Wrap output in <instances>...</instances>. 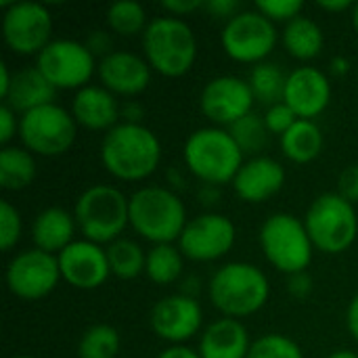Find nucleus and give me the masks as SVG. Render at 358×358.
Listing matches in <instances>:
<instances>
[{"instance_id": "47", "label": "nucleus", "mask_w": 358, "mask_h": 358, "mask_svg": "<svg viewBox=\"0 0 358 358\" xmlns=\"http://www.w3.org/2000/svg\"><path fill=\"white\" fill-rule=\"evenodd\" d=\"M317 6L327 13H344V10L355 8V4L350 0H321V2H317Z\"/></svg>"}, {"instance_id": "24", "label": "nucleus", "mask_w": 358, "mask_h": 358, "mask_svg": "<svg viewBox=\"0 0 358 358\" xmlns=\"http://www.w3.org/2000/svg\"><path fill=\"white\" fill-rule=\"evenodd\" d=\"M55 88L50 82L40 73L38 67H25L13 73L10 88L6 96L2 99L4 105H8L15 113H27L31 109H38L42 105H50L55 99Z\"/></svg>"}, {"instance_id": "16", "label": "nucleus", "mask_w": 358, "mask_h": 358, "mask_svg": "<svg viewBox=\"0 0 358 358\" xmlns=\"http://www.w3.org/2000/svg\"><path fill=\"white\" fill-rule=\"evenodd\" d=\"M153 334L170 342L172 346H182L187 340L199 334L203 323V310L199 302L189 294H174L162 298L149 317Z\"/></svg>"}, {"instance_id": "13", "label": "nucleus", "mask_w": 358, "mask_h": 358, "mask_svg": "<svg viewBox=\"0 0 358 358\" xmlns=\"http://www.w3.org/2000/svg\"><path fill=\"white\" fill-rule=\"evenodd\" d=\"M59 281L61 271L57 256L36 248L19 252L6 266V287L19 300H42L55 292Z\"/></svg>"}, {"instance_id": "40", "label": "nucleus", "mask_w": 358, "mask_h": 358, "mask_svg": "<svg viewBox=\"0 0 358 358\" xmlns=\"http://www.w3.org/2000/svg\"><path fill=\"white\" fill-rule=\"evenodd\" d=\"M203 6H206V2H201V0H164L162 2V8L168 13V17H176V19L191 15Z\"/></svg>"}, {"instance_id": "22", "label": "nucleus", "mask_w": 358, "mask_h": 358, "mask_svg": "<svg viewBox=\"0 0 358 358\" xmlns=\"http://www.w3.org/2000/svg\"><path fill=\"white\" fill-rule=\"evenodd\" d=\"M252 348L248 329L237 319H218L208 325L199 340L201 358H248Z\"/></svg>"}, {"instance_id": "29", "label": "nucleus", "mask_w": 358, "mask_h": 358, "mask_svg": "<svg viewBox=\"0 0 358 358\" xmlns=\"http://www.w3.org/2000/svg\"><path fill=\"white\" fill-rule=\"evenodd\" d=\"M107 260H109V268L113 277L130 281L145 273L147 254L136 241L120 237L117 241L107 245Z\"/></svg>"}, {"instance_id": "35", "label": "nucleus", "mask_w": 358, "mask_h": 358, "mask_svg": "<svg viewBox=\"0 0 358 358\" xmlns=\"http://www.w3.org/2000/svg\"><path fill=\"white\" fill-rule=\"evenodd\" d=\"M21 214L10 201H0V248L2 252H10L21 239Z\"/></svg>"}, {"instance_id": "36", "label": "nucleus", "mask_w": 358, "mask_h": 358, "mask_svg": "<svg viewBox=\"0 0 358 358\" xmlns=\"http://www.w3.org/2000/svg\"><path fill=\"white\" fill-rule=\"evenodd\" d=\"M256 10H260L266 19H271L273 23H289L296 17L302 15L304 10V2L302 0H260L254 6Z\"/></svg>"}, {"instance_id": "11", "label": "nucleus", "mask_w": 358, "mask_h": 358, "mask_svg": "<svg viewBox=\"0 0 358 358\" xmlns=\"http://www.w3.org/2000/svg\"><path fill=\"white\" fill-rule=\"evenodd\" d=\"M222 48L237 63H264L277 46V27L260 10H241L227 21L220 34Z\"/></svg>"}, {"instance_id": "51", "label": "nucleus", "mask_w": 358, "mask_h": 358, "mask_svg": "<svg viewBox=\"0 0 358 358\" xmlns=\"http://www.w3.org/2000/svg\"><path fill=\"white\" fill-rule=\"evenodd\" d=\"M352 25H355V29H357L358 34V2L355 4V8H352Z\"/></svg>"}, {"instance_id": "18", "label": "nucleus", "mask_w": 358, "mask_h": 358, "mask_svg": "<svg viewBox=\"0 0 358 358\" xmlns=\"http://www.w3.org/2000/svg\"><path fill=\"white\" fill-rule=\"evenodd\" d=\"M331 101V82L317 67H298L287 76L283 103L300 117H319Z\"/></svg>"}, {"instance_id": "2", "label": "nucleus", "mask_w": 358, "mask_h": 358, "mask_svg": "<svg viewBox=\"0 0 358 358\" xmlns=\"http://www.w3.org/2000/svg\"><path fill=\"white\" fill-rule=\"evenodd\" d=\"M208 296L224 319L239 321L264 308L271 296V283L262 268L250 262H229L212 275Z\"/></svg>"}, {"instance_id": "37", "label": "nucleus", "mask_w": 358, "mask_h": 358, "mask_svg": "<svg viewBox=\"0 0 358 358\" xmlns=\"http://www.w3.org/2000/svg\"><path fill=\"white\" fill-rule=\"evenodd\" d=\"M264 117V124H266V128H268V132L271 134H279V136H283L300 117L281 101V103H275V105H271V107H266V113L262 115Z\"/></svg>"}, {"instance_id": "44", "label": "nucleus", "mask_w": 358, "mask_h": 358, "mask_svg": "<svg viewBox=\"0 0 358 358\" xmlns=\"http://www.w3.org/2000/svg\"><path fill=\"white\" fill-rule=\"evenodd\" d=\"M143 115H145V111L136 101H130V103H126L122 107V117H124L126 124H141Z\"/></svg>"}, {"instance_id": "50", "label": "nucleus", "mask_w": 358, "mask_h": 358, "mask_svg": "<svg viewBox=\"0 0 358 358\" xmlns=\"http://www.w3.org/2000/svg\"><path fill=\"white\" fill-rule=\"evenodd\" d=\"M327 358H358V355L357 352H352V350H338V352L329 355Z\"/></svg>"}, {"instance_id": "39", "label": "nucleus", "mask_w": 358, "mask_h": 358, "mask_svg": "<svg viewBox=\"0 0 358 358\" xmlns=\"http://www.w3.org/2000/svg\"><path fill=\"white\" fill-rule=\"evenodd\" d=\"M15 134H19V120L17 113L2 103L0 107V143L4 147H8V143L15 138Z\"/></svg>"}, {"instance_id": "27", "label": "nucleus", "mask_w": 358, "mask_h": 358, "mask_svg": "<svg viewBox=\"0 0 358 358\" xmlns=\"http://www.w3.org/2000/svg\"><path fill=\"white\" fill-rule=\"evenodd\" d=\"M36 178V155L25 147H2L0 187L4 191H23Z\"/></svg>"}, {"instance_id": "33", "label": "nucleus", "mask_w": 358, "mask_h": 358, "mask_svg": "<svg viewBox=\"0 0 358 358\" xmlns=\"http://www.w3.org/2000/svg\"><path fill=\"white\" fill-rule=\"evenodd\" d=\"M231 132V136L235 138V143L239 145V149L243 153H260L264 151V147L268 145V128L264 124V117L256 115L254 111L245 117H241L239 122H235L231 128H227Z\"/></svg>"}, {"instance_id": "41", "label": "nucleus", "mask_w": 358, "mask_h": 358, "mask_svg": "<svg viewBox=\"0 0 358 358\" xmlns=\"http://www.w3.org/2000/svg\"><path fill=\"white\" fill-rule=\"evenodd\" d=\"M287 287H289V294H292L296 300H306V298L313 294V277L308 275V271L289 275Z\"/></svg>"}, {"instance_id": "4", "label": "nucleus", "mask_w": 358, "mask_h": 358, "mask_svg": "<svg viewBox=\"0 0 358 358\" xmlns=\"http://www.w3.org/2000/svg\"><path fill=\"white\" fill-rule=\"evenodd\" d=\"M185 164L193 176L210 187L233 182L243 166V151L227 128L195 130L185 143Z\"/></svg>"}, {"instance_id": "38", "label": "nucleus", "mask_w": 358, "mask_h": 358, "mask_svg": "<svg viewBox=\"0 0 358 358\" xmlns=\"http://www.w3.org/2000/svg\"><path fill=\"white\" fill-rule=\"evenodd\" d=\"M338 195H342L348 203H358V164L348 166L340 174V185H338Z\"/></svg>"}, {"instance_id": "34", "label": "nucleus", "mask_w": 358, "mask_h": 358, "mask_svg": "<svg viewBox=\"0 0 358 358\" xmlns=\"http://www.w3.org/2000/svg\"><path fill=\"white\" fill-rule=\"evenodd\" d=\"M248 358H304L298 342L283 334H266L252 342Z\"/></svg>"}, {"instance_id": "48", "label": "nucleus", "mask_w": 358, "mask_h": 358, "mask_svg": "<svg viewBox=\"0 0 358 358\" xmlns=\"http://www.w3.org/2000/svg\"><path fill=\"white\" fill-rule=\"evenodd\" d=\"M350 71V61L346 57H334L331 59V73L336 78H344Z\"/></svg>"}, {"instance_id": "32", "label": "nucleus", "mask_w": 358, "mask_h": 358, "mask_svg": "<svg viewBox=\"0 0 358 358\" xmlns=\"http://www.w3.org/2000/svg\"><path fill=\"white\" fill-rule=\"evenodd\" d=\"M107 25L113 34L130 38L136 34H145L149 21L143 4L134 0H120L107 8Z\"/></svg>"}, {"instance_id": "5", "label": "nucleus", "mask_w": 358, "mask_h": 358, "mask_svg": "<svg viewBox=\"0 0 358 358\" xmlns=\"http://www.w3.org/2000/svg\"><path fill=\"white\" fill-rule=\"evenodd\" d=\"M143 52L153 71L182 78L197 59V40L189 23L176 17H155L143 34Z\"/></svg>"}, {"instance_id": "10", "label": "nucleus", "mask_w": 358, "mask_h": 358, "mask_svg": "<svg viewBox=\"0 0 358 358\" xmlns=\"http://www.w3.org/2000/svg\"><path fill=\"white\" fill-rule=\"evenodd\" d=\"M36 67L50 82L55 90H82L88 86L96 65V57L84 42L78 40H52L38 57Z\"/></svg>"}, {"instance_id": "7", "label": "nucleus", "mask_w": 358, "mask_h": 358, "mask_svg": "<svg viewBox=\"0 0 358 358\" xmlns=\"http://www.w3.org/2000/svg\"><path fill=\"white\" fill-rule=\"evenodd\" d=\"M260 248L268 264L287 277L304 273L310 266L315 252L304 220L285 212L273 214L262 222Z\"/></svg>"}, {"instance_id": "19", "label": "nucleus", "mask_w": 358, "mask_h": 358, "mask_svg": "<svg viewBox=\"0 0 358 358\" xmlns=\"http://www.w3.org/2000/svg\"><path fill=\"white\" fill-rule=\"evenodd\" d=\"M101 86L115 96H136L151 84V65L145 57L128 50H113L99 63Z\"/></svg>"}, {"instance_id": "28", "label": "nucleus", "mask_w": 358, "mask_h": 358, "mask_svg": "<svg viewBox=\"0 0 358 358\" xmlns=\"http://www.w3.org/2000/svg\"><path fill=\"white\" fill-rule=\"evenodd\" d=\"M185 266V256L178 250V245L172 243H162L153 245L147 252V264H145V275L155 283V285H172L180 279Z\"/></svg>"}, {"instance_id": "9", "label": "nucleus", "mask_w": 358, "mask_h": 358, "mask_svg": "<svg viewBox=\"0 0 358 358\" xmlns=\"http://www.w3.org/2000/svg\"><path fill=\"white\" fill-rule=\"evenodd\" d=\"M76 134L78 124L71 111L57 103L42 105L19 117V138L34 155L59 157L71 149Z\"/></svg>"}, {"instance_id": "25", "label": "nucleus", "mask_w": 358, "mask_h": 358, "mask_svg": "<svg viewBox=\"0 0 358 358\" xmlns=\"http://www.w3.org/2000/svg\"><path fill=\"white\" fill-rule=\"evenodd\" d=\"M283 46L298 61H313L323 52L325 34L321 25L310 17H296L283 29Z\"/></svg>"}, {"instance_id": "30", "label": "nucleus", "mask_w": 358, "mask_h": 358, "mask_svg": "<svg viewBox=\"0 0 358 358\" xmlns=\"http://www.w3.org/2000/svg\"><path fill=\"white\" fill-rule=\"evenodd\" d=\"M285 82H287V76L281 71V67L277 63H266V61L254 65V69L250 71V78H248L254 99L264 103L266 107L283 101Z\"/></svg>"}, {"instance_id": "49", "label": "nucleus", "mask_w": 358, "mask_h": 358, "mask_svg": "<svg viewBox=\"0 0 358 358\" xmlns=\"http://www.w3.org/2000/svg\"><path fill=\"white\" fill-rule=\"evenodd\" d=\"M10 82H13V73L8 71V65L2 63L0 65V99L6 96L8 88H10Z\"/></svg>"}, {"instance_id": "42", "label": "nucleus", "mask_w": 358, "mask_h": 358, "mask_svg": "<svg viewBox=\"0 0 358 358\" xmlns=\"http://www.w3.org/2000/svg\"><path fill=\"white\" fill-rule=\"evenodd\" d=\"M84 44L88 46V50H90L94 57H101V59H105L107 55L113 52V50H111V38H109L107 31H92Z\"/></svg>"}, {"instance_id": "6", "label": "nucleus", "mask_w": 358, "mask_h": 358, "mask_svg": "<svg viewBox=\"0 0 358 358\" xmlns=\"http://www.w3.org/2000/svg\"><path fill=\"white\" fill-rule=\"evenodd\" d=\"M73 218L84 239L92 243H113L130 224V197L117 187L92 185L76 201Z\"/></svg>"}, {"instance_id": "46", "label": "nucleus", "mask_w": 358, "mask_h": 358, "mask_svg": "<svg viewBox=\"0 0 358 358\" xmlns=\"http://www.w3.org/2000/svg\"><path fill=\"white\" fill-rule=\"evenodd\" d=\"M155 358H201L199 352H195L189 346H170L164 352H159Z\"/></svg>"}, {"instance_id": "12", "label": "nucleus", "mask_w": 358, "mask_h": 358, "mask_svg": "<svg viewBox=\"0 0 358 358\" xmlns=\"http://www.w3.org/2000/svg\"><path fill=\"white\" fill-rule=\"evenodd\" d=\"M2 38L6 46L21 55H40L52 42V17L40 2H2Z\"/></svg>"}, {"instance_id": "17", "label": "nucleus", "mask_w": 358, "mask_h": 358, "mask_svg": "<svg viewBox=\"0 0 358 358\" xmlns=\"http://www.w3.org/2000/svg\"><path fill=\"white\" fill-rule=\"evenodd\" d=\"M57 260H59L61 279L76 289H84V292L99 289L111 275L107 250H103L99 243H92L88 239L73 241L57 256Z\"/></svg>"}, {"instance_id": "14", "label": "nucleus", "mask_w": 358, "mask_h": 358, "mask_svg": "<svg viewBox=\"0 0 358 358\" xmlns=\"http://www.w3.org/2000/svg\"><path fill=\"white\" fill-rule=\"evenodd\" d=\"M237 239V229L231 218L208 212L191 218L178 239V250L193 262H214L224 258Z\"/></svg>"}, {"instance_id": "43", "label": "nucleus", "mask_w": 358, "mask_h": 358, "mask_svg": "<svg viewBox=\"0 0 358 358\" xmlns=\"http://www.w3.org/2000/svg\"><path fill=\"white\" fill-rule=\"evenodd\" d=\"M206 8L214 15V17H222V19H233L239 10V2L237 0H210L206 2Z\"/></svg>"}, {"instance_id": "20", "label": "nucleus", "mask_w": 358, "mask_h": 358, "mask_svg": "<svg viewBox=\"0 0 358 358\" xmlns=\"http://www.w3.org/2000/svg\"><path fill=\"white\" fill-rule=\"evenodd\" d=\"M285 185V168L268 155H256L243 162L233 187L235 193L248 203H262L275 197Z\"/></svg>"}, {"instance_id": "26", "label": "nucleus", "mask_w": 358, "mask_h": 358, "mask_svg": "<svg viewBox=\"0 0 358 358\" xmlns=\"http://www.w3.org/2000/svg\"><path fill=\"white\" fill-rule=\"evenodd\" d=\"M283 155L294 164H310L323 151V132L315 120H298L283 136H279Z\"/></svg>"}, {"instance_id": "15", "label": "nucleus", "mask_w": 358, "mask_h": 358, "mask_svg": "<svg viewBox=\"0 0 358 358\" xmlns=\"http://www.w3.org/2000/svg\"><path fill=\"white\" fill-rule=\"evenodd\" d=\"M254 101L248 80L237 76H218L203 86L199 109L214 126L231 128L235 122L252 113Z\"/></svg>"}, {"instance_id": "52", "label": "nucleus", "mask_w": 358, "mask_h": 358, "mask_svg": "<svg viewBox=\"0 0 358 358\" xmlns=\"http://www.w3.org/2000/svg\"><path fill=\"white\" fill-rule=\"evenodd\" d=\"M13 358H34V357H27V355H17V357Z\"/></svg>"}, {"instance_id": "3", "label": "nucleus", "mask_w": 358, "mask_h": 358, "mask_svg": "<svg viewBox=\"0 0 358 358\" xmlns=\"http://www.w3.org/2000/svg\"><path fill=\"white\" fill-rule=\"evenodd\" d=\"M187 222V208L172 189L143 187L130 195V227L153 245L178 241Z\"/></svg>"}, {"instance_id": "21", "label": "nucleus", "mask_w": 358, "mask_h": 358, "mask_svg": "<svg viewBox=\"0 0 358 358\" xmlns=\"http://www.w3.org/2000/svg\"><path fill=\"white\" fill-rule=\"evenodd\" d=\"M71 115L78 126L86 130H105L117 126V120L122 117V107L113 92H109L103 86H84L76 92L71 101Z\"/></svg>"}, {"instance_id": "45", "label": "nucleus", "mask_w": 358, "mask_h": 358, "mask_svg": "<svg viewBox=\"0 0 358 358\" xmlns=\"http://www.w3.org/2000/svg\"><path fill=\"white\" fill-rule=\"evenodd\" d=\"M346 327H348L350 336L358 342V294L352 298V302L348 304V310H346Z\"/></svg>"}, {"instance_id": "8", "label": "nucleus", "mask_w": 358, "mask_h": 358, "mask_svg": "<svg viewBox=\"0 0 358 358\" xmlns=\"http://www.w3.org/2000/svg\"><path fill=\"white\" fill-rule=\"evenodd\" d=\"M304 227L315 250L331 256L342 254L357 241V210L342 195L323 193L310 203L304 216Z\"/></svg>"}, {"instance_id": "23", "label": "nucleus", "mask_w": 358, "mask_h": 358, "mask_svg": "<svg viewBox=\"0 0 358 358\" xmlns=\"http://www.w3.org/2000/svg\"><path fill=\"white\" fill-rule=\"evenodd\" d=\"M76 218L63 208H46L42 210L31 224V241L36 250H42L46 254H61L67 245H71L76 239Z\"/></svg>"}, {"instance_id": "31", "label": "nucleus", "mask_w": 358, "mask_h": 358, "mask_svg": "<svg viewBox=\"0 0 358 358\" xmlns=\"http://www.w3.org/2000/svg\"><path fill=\"white\" fill-rule=\"evenodd\" d=\"M120 334L107 323L88 327L78 342V358H115L120 355Z\"/></svg>"}, {"instance_id": "1", "label": "nucleus", "mask_w": 358, "mask_h": 358, "mask_svg": "<svg viewBox=\"0 0 358 358\" xmlns=\"http://www.w3.org/2000/svg\"><path fill=\"white\" fill-rule=\"evenodd\" d=\"M101 162L113 178L138 182L159 168L162 143L151 128L122 122L103 136Z\"/></svg>"}]
</instances>
